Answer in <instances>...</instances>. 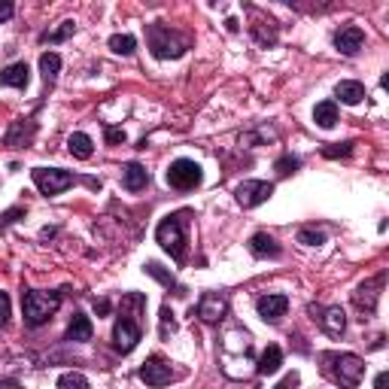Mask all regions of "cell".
I'll return each mask as SVG.
<instances>
[{
	"instance_id": "6da1fadb",
	"label": "cell",
	"mask_w": 389,
	"mask_h": 389,
	"mask_svg": "<svg viewBox=\"0 0 389 389\" xmlns=\"http://www.w3.org/2000/svg\"><path fill=\"white\" fill-rule=\"evenodd\" d=\"M143 307H146V298L137 295V292L122 298V311L116 316V325H113V347L122 356L134 350L140 338H143V325H140V316H137V311H143Z\"/></svg>"
},
{
	"instance_id": "7a4b0ae2",
	"label": "cell",
	"mask_w": 389,
	"mask_h": 389,
	"mask_svg": "<svg viewBox=\"0 0 389 389\" xmlns=\"http://www.w3.org/2000/svg\"><path fill=\"white\" fill-rule=\"evenodd\" d=\"M320 362L323 374L341 389H356L362 374H365V362L356 353H320Z\"/></svg>"
},
{
	"instance_id": "3957f363",
	"label": "cell",
	"mask_w": 389,
	"mask_h": 389,
	"mask_svg": "<svg viewBox=\"0 0 389 389\" xmlns=\"http://www.w3.org/2000/svg\"><path fill=\"white\" fill-rule=\"evenodd\" d=\"M189 210H180V213L164 216L155 228V241L162 243L164 253H171V259L176 264L185 262V228H189Z\"/></svg>"
},
{
	"instance_id": "277c9868",
	"label": "cell",
	"mask_w": 389,
	"mask_h": 389,
	"mask_svg": "<svg viewBox=\"0 0 389 389\" xmlns=\"http://www.w3.org/2000/svg\"><path fill=\"white\" fill-rule=\"evenodd\" d=\"M58 307H61L58 292H40V289L22 292V313H24V323H28L31 329H40L43 323H49Z\"/></svg>"
},
{
	"instance_id": "5b68a950",
	"label": "cell",
	"mask_w": 389,
	"mask_h": 389,
	"mask_svg": "<svg viewBox=\"0 0 389 389\" xmlns=\"http://www.w3.org/2000/svg\"><path fill=\"white\" fill-rule=\"evenodd\" d=\"M146 43L153 49L155 58H180L189 49V37H183L180 31H171L167 24H146Z\"/></svg>"
},
{
	"instance_id": "8992f818",
	"label": "cell",
	"mask_w": 389,
	"mask_h": 389,
	"mask_svg": "<svg viewBox=\"0 0 389 389\" xmlns=\"http://www.w3.org/2000/svg\"><path fill=\"white\" fill-rule=\"evenodd\" d=\"M164 180L176 192H192L204 180V171H201V164L192 162V158H176V162H171V167H167Z\"/></svg>"
},
{
	"instance_id": "52a82bcc",
	"label": "cell",
	"mask_w": 389,
	"mask_h": 389,
	"mask_svg": "<svg viewBox=\"0 0 389 389\" xmlns=\"http://www.w3.org/2000/svg\"><path fill=\"white\" fill-rule=\"evenodd\" d=\"M31 176H34V185H37L43 194H49V198L67 192L70 185L76 183V176L70 171H61V167H34Z\"/></svg>"
},
{
	"instance_id": "ba28073f",
	"label": "cell",
	"mask_w": 389,
	"mask_h": 389,
	"mask_svg": "<svg viewBox=\"0 0 389 389\" xmlns=\"http://www.w3.org/2000/svg\"><path fill=\"white\" fill-rule=\"evenodd\" d=\"M271 194H274V183H264V180H246L234 189V198L243 210H253V207L264 204Z\"/></svg>"
},
{
	"instance_id": "9c48e42d",
	"label": "cell",
	"mask_w": 389,
	"mask_h": 389,
	"mask_svg": "<svg viewBox=\"0 0 389 389\" xmlns=\"http://www.w3.org/2000/svg\"><path fill=\"white\" fill-rule=\"evenodd\" d=\"M383 280H386V277L380 274V277H374V280L359 283V289L353 292V304H356L365 316H371V313L377 311V302H380V289H383ZM365 316H362V320H365Z\"/></svg>"
},
{
	"instance_id": "30bf717a",
	"label": "cell",
	"mask_w": 389,
	"mask_h": 389,
	"mask_svg": "<svg viewBox=\"0 0 389 389\" xmlns=\"http://www.w3.org/2000/svg\"><path fill=\"white\" fill-rule=\"evenodd\" d=\"M174 377H176V374H174L171 362H164V359H158V356L146 359L143 365H140V380H143L146 386H153V389H162V386H167Z\"/></svg>"
},
{
	"instance_id": "8fae6325",
	"label": "cell",
	"mask_w": 389,
	"mask_h": 389,
	"mask_svg": "<svg viewBox=\"0 0 389 389\" xmlns=\"http://www.w3.org/2000/svg\"><path fill=\"white\" fill-rule=\"evenodd\" d=\"M307 313H311L313 320H320V325L332 334V338H341L344 329H347V313H344L341 307H316V304H311V307H307Z\"/></svg>"
},
{
	"instance_id": "7c38bea8",
	"label": "cell",
	"mask_w": 389,
	"mask_h": 389,
	"mask_svg": "<svg viewBox=\"0 0 389 389\" xmlns=\"http://www.w3.org/2000/svg\"><path fill=\"white\" fill-rule=\"evenodd\" d=\"M225 311H228V302L222 295H216V292H204L201 295V302H198V320L201 323H207V325H216L219 320L225 316Z\"/></svg>"
},
{
	"instance_id": "4fadbf2b",
	"label": "cell",
	"mask_w": 389,
	"mask_h": 389,
	"mask_svg": "<svg viewBox=\"0 0 389 389\" xmlns=\"http://www.w3.org/2000/svg\"><path fill=\"white\" fill-rule=\"evenodd\" d=\"M334 46H338L341 55H359V49L365 46V31L359 28V24H347V28H341L338 34H334Z\"/></svg>"
},
{
	"instance_id": "5bb4252c",
	"label": "cell",
	"mask_w": 389,
	"mask_h": 389,
	"mask_svg": "<svg viewBox=\"0 0 389 389\" xmlns=\"http://www.w3.org/2000/svg\"><path fill=\"white\" fill-rule=\"evenodd\" d=\"M255 311H259V316L264 323H280L283 316H286L289 311V298L286 295H262L259 302H255Z\"/></svg>"
},
{
	"instance_id": "9a60e30c",
	"label": "cell",
	"mask_w": 389,
	"mask_h": 389,
	"mask_svg": "<svg viewBox=\"0 0 389 389\" xmlns=\"http://www.w3.org/2000/svg\"><path fill=\"white\" fill-rule=\"evenodd\" d=\"M250 253L255 255V259H280V255H283L280 243L274 241L268 232H255L250 237Z\"/></svg>"
},
{
	"instance_id": "2e32d148",
	"label": "cell",
	"mask_w": 389,
	"mask_h": 389,
	"mask_svg": "<svg viewBox=\"0 0 389 389\" xmlns=\"http://www.w3.org/2000/svg\"><path fill=\"white\" fill-rule=\"evenodd\" d=\"M34 134H37V125H34V119H19V122H13L10 134H6V146L24 149V146H31Z\"/></svg>"
},
{
	"instance_id": "e0dca14e",
	"label": "cell",
	"mask_w": 389,
	"mask_h": 389,
	"mask_svg": "<svg viewBox=\"0 0 389 389\" xmlns=\"http://www.w3.org/2000/svg\"><path fill=\"white\" fill-rule=\"evenodd\" d=\"M0 83L10 85V88H28V83H31L28 64H24V61H15V64L3 67V70H0Z\"/></svg>"
},
{
	"instance_id": "ac0fdd59",
	"label": "cell",
	"mask_w": 389,
	"mask_h": 389,
	"mask_svg": "<svg viewBox=\"0 0 389 389\" xmlns=\"http://www.w3.org/2000/svg\"><path fill=\"white\" fill-rule=\"evenodd\" d=\"M122 185H125L128 192H140V189H146L149 185V174H146V167L143 164H137V162H131L122 167Z\"/></svg>"
},
{
	"instance_id": "d6986e66",
	"label": "cell",
	"mask_w": 389,
	"mask_h": 389,
	"mask_svg": "<svg viewBox=\"0 0 389 389\" xmlns=\"http://www.w3.org/2000/svg\"><path fill=\"white\" fill-rule=\"evenodd\" d=\"M280 365H283V350L277 347V344H271V347L262 350L259 362H255V371H259L262 377H268V374H277Z\"/></svg>"
},
{
	"instance_id": "ffe728a7",
	"label": "cell",
	"mask_w": 389,
	"mask_h": 389,
	"mask_svg": "<svg viewBox=\"0 0 389 389\" xmlns=\"http://www.w3.org/2000/svg\"><path fill=\"white\" fill-rule=\"evenodd\" d=\"M92 334H94L92 320H88L85 313H73V320H70V325H67L64 341H76V344H83V341H92Z\"/></svg>"
},
{
	"instance_id": "44dd1931",
	"label": "cell",
	"mask_w": 389,
	"mask_h": 389,
	"mask_svg": "<svg viewBox=\"0 0 389 389\" xmlns=\"http://www.w3.org/2000/svg\"><path fill=\"white\" fill-rule=\"evenodd\" d=\"M334 94L341 97L344 104H350V107H356V104L365 101V85L356 83V79H344V83L334 85Z\"/></svg>"
},
{
	"instance_id": "7402d4cb",
	"label": "cell",
	"mask_w": 389,
	"mask_h": 389,
	"mask_svg": "<svg viewBox=\"0 0 389 389\" xmlns=\"http://www.w3.org/2000/svg\"><path fill=\"white\" fill-rule=\"evenodd\" d=\"M313 122L320 128H334L338 125V104L334 101H323L313 107Z\"/></svg>"
},
{
	"instance_id": "603a6c76",
	"label": "cell",
	"mask_w": 389,
	"mask_h": 389,
	"mask_svg": "<svg viewBox=\"0 0 389 389\" xmlns=\"http://www.w3.org/2000/svg\"><path fill=\"white\" fill-rule=\"evenodd\" d=\"M253 37L259 46H274L277 43V22L274 19H259L253 24Z\"/></svg>"
},
{
	"instance_id": "cb8c5ba5",
	"label": "cell",
	"mask_w": 389,
	"mask_h": 389,
	"mask_svg": "<svg viewBox=\"0 0 389 389\" xmlns=\"http://www.w3.org/2000/svg\"><path fill=\"white\" fill-rule=\"evenodd\" d=\"M67 149H70V155H76V158H92L94 155V143H92V137L83 134V131H76V134H70L67 140Z\"/></svg>"
},
{
	"instance_id": "d4e9b609",
	"label": "cell",
	"mask_w": 389,
	"mask_h": 389,
	"mask_svg": "<svg viewBox=\"0 0 389 389\" xmlns=\"http://www.w3.org/2000/svg\"><path fill=\"white\" fill-rule=\"evenodd\" d=\"M143 271H146V274H153V277H155L158 283H164L167 289H174L176 295H183V289H180V283L174 280V274H167V271H164L158 262H146V264H143Z\"/></svg>"
},
{
	"instance_id": "484cf974",
	"label": "cell",
	"mask_w": 389,
	"mask_h": 389,
	"mask_svg": "<svg viewBox=\"0 0 389 389\" xmlns=\"http://www.w3.org/2000/svg\"><path fill=\"white\" fill-rule=\"evenodd\" d=\"M40 70H43V79L52 85V83H55V76H58V70H61V58L55 55V52H43V55H40Z\"/></svg>"
},
{
	"instance_id": "4316f807",
	"label": "cell",
	"mask_w": 389,
	"mask_h": 389,
	"mask_svg": "<svg viewBox=\"0 0 389 389\" xmlns=\"http://www.w3.org/2000/svg\"><path fill=\"white\" fill-rule=\"evenodd\" d=\"M110 49L116 52V55H131V52L137 49V40L131 37V34H113V37H110Z\"/></svg>"
},
{
	"instance_id": "83f0119b",
	"label": "cell",
	"mask_w": 389,
	"mask_h": 389,
	"mask_svg": "<svg viewBox=\"0 0 389 389\" xmlns=\"http://www.w3.org/2000/svg\"><path fill=\"white\" fill-rule=\"evenodd\" d=\"M58 389H88V380L79 371H67V374L58 377Z\"/></svg>"
},
{
	"instance_id": "f1b7e54d",
	"label": "cell",
	"mask_w": 389,
	"mask_h": 389,
	"mask_svg": "<svg viewBox=\"0 0 389 389\" xmlns=\"http://www.w3.org/2000/svg\"><path fill=\"white\" fill-rule=\"evenodd\" d=\"M298 167H302V162H298L295 155H280L277 164H274V171H277L280 176H289V174H295Z\"/></svg>"
},
{
	"instance_id": "f546056e",
	"label": "cell",
	"mask_w": 389,
	"mask_h": 389,
	"mask_svg": "<svg viewBox=\"0 0 389 389\" xmlns=\"http://www.w3.org/2000/svg\"><path fill=\"white\" fill-rule=\"evenodd\" d=\"M353 146H356V143H350V140H347V143H329L323 149V155L325 158H347V155H353Z\"/></svg>"
},
{
	"instance_id": "4dcf8cb0",
	"label": "cell",
	"mask_w": 389,
	"mask_h": 389,
	"mask_svg": "<svg viewBox=\"0 0 389 389\" xmlns=\"http://www.w3.org/2000/svg\"><path fill=\"white\" fill-rule=\"evenodd\" d=\"M298 243H304V246H320V243H325V234L316 232V228H302V232H298Z\"/></svg>"
},
{
	"instance_id": "1f68e13d",
	"label": "cell",
	"mask_w": 389,
	"mask_h": 389,
	"mask_svg": "<svg viewBox=\"0 0 389 389\" xmlns=\"http://www.w3.org/2000/svg\"><path fill=\"white\" fill-rule=\"evenodd\" d=\"M73 31H76L73 22H61V28L52 31V34H43V40H46V43H61V40H67Z\"/></svg>"
},
{
	"instance_id": "d6a6232c",
	"label": "cell",
	"mask_w": 389,
	"mask_h": 389,
	"mask_svg": "<svg viewBox=\"0 0 389 389\" xmlns=\"http://www.w3.org/2000/svg\"><path fill=\"white\" fill-rule=\"evenodd\" d=\"M174 329H176V323H174V313H171V307L164 304V311H162V338L167 341L174 334Z\"/></svg>"
},
{
	"instance_id": "836d02e7",
	"label": "cell",
	"mask_w": 389,
	"mask_h": 389,
	"mask_svg": "<svg viewBox=\"0 0 389 389\" xmlns=\"http://www.w3.org/2000/svg\"><path fill=\"white\" fill-rule=\"evenodd\" d=\"M104 137H107V143L110 146H116V143H125L128 134L122 128H113V125H104Z\"/></svg>"
},
{
	"instance_id": "e575fe53",
	"label": "cell",
	"mask_w": 389,
	"mask_h": 389,
	"mask_svg": "<svg viewBox=\"0 0 389 389\" xmlns=\"http://www.w3.org/2000/svg\"><path fill=\"white\" fill-rule=\"evenodd\" d=\"M6 320H10V295L0 292V329L6 325Z\"/></svg>"
},
{
	"instance_id": "d590c367",
	"label": "cell",
	"mask_w": 389,
	"mask_h": 389,
	"mask_svg": "<svg viewBox=\"0 0 389 389\" xmlns=\"http://www.w3.org/2000/svg\"><path fill=\"white\" fill-rule=\"evenodd\" d=\"M19 216H24V210H22V207H15V210H6V213L0 216V228H6L10 222H15V219H19Z\"/></svg>"
},
{
	"instance_id": "8d00e7d4",
	"label": "cell",
	"mask_w": 389,
	"mask_h": 389,
	"mask_svg": "<svg viewBox=\"0 0 389 389\" xmlns=\"http://www.w3.org/2000/svg\"><path fill=\"white\" fill-rule=\"evenodd\" d=\"M15 13V6L10 3V0H0V22H10Z\"/></svg>"
},
{
	"instance_id": "74e56055",
	"label": "cell",
	"mask_w": 389,
	"mask_h": 389,
	"mask_svg": "<svg viewBox=\"0 0 389 389\" xmlns=\"http://www.w3.org/2000/svg\"><path fill=\"white\" fill-rule=\"evenodd\" d=\"M292 386H298V374H295V371H292V374H286V377H283V383H280L277 389H292Z\"/></svg>"
},
{
	"instance_id": "f35d334b",
	"label": "cell",
	"mask_w": 389,
	"mask_h": 389,
	"mask_svg": "<svg viewBox=\"0 0 389 389\" xmlns=\"http://www.w3.org/2000/svg\"><path fill=\"white\" fill-rule=\"evenodd\" d=\"M94 311H97V316H107V313H110V302H107V298L94 302Z\"/></svg>"
},
{
	"instance_id": "ab89813d",
	"label": "cell",
	"mask_w": 389,
	"mask_h": 389,
	"mask_svg": "<svg viewBox=\"0 0 389 389\" xmlns=\"http://www.w3.org/2000/svg\"><path fill=\"white\" fill-rule=\"evenodd\" d=\"M374 389H389V374H386V371H380V374H377Z\"/></svg>"
},
{
	"instance_id": "60d3db41",
	"label": "cell",
	"mask_w": 389,
	"mask_h": 389,
	"mask_svg": "<svg viewBox=\"0 0 389 389\" xmlns=\"http://www.w3.org/2000/svg\"><path fill=\"white\" fill-rule=\"evenodd\" d=\"M0 389H22V386L15 383V380H3V383H0Z\"/></svg>"
},
{
	"instance_id": "b9f144b4",
	"label": "cell",
	"mask_w": 389,
	"mask_h": 389,
	"mask_svg": "<svg viewBox=\"0 0 389 389\" xmlns=\"http://www.w3.org/2000/svg\"><path fill=\"white\" fill-rule=\"evenodd\" d=\"M225 28L232 31V34H237V28H241V24H237V19H228V22H225Z\"/></svg>"
}]
</instances>
